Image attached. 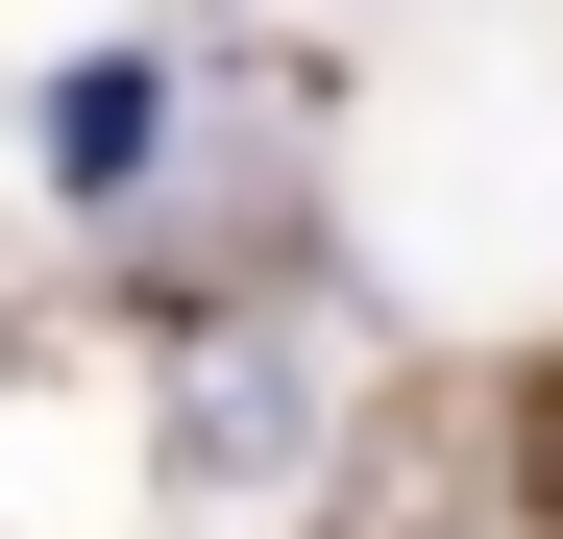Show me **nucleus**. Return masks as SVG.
I'll return each instance as SVG.
<instances>
[]
</instances>
